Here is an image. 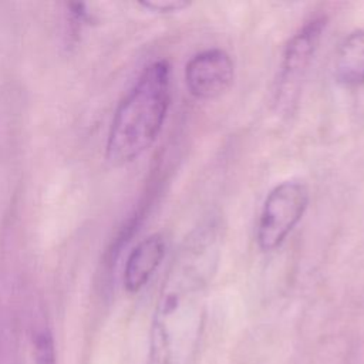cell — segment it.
I'll return each instance as SVG.
<instances>
[{"label": "cell", "mask_w": 364, "mask_h": 364, "mask_svg": "<svg viewBox=\"0 0 364 364\" xmlns=\"http://www.w3.org/2000/svg\"><path fill=\"white\" fill-rule=\"evenodd\" d=\"M218 228L213 220L196 228L175 257L154 314L149 364H191L220 253Z\"/></svg>", "instance_id": "1"}, {"label": "cell", "mask_w": 364, "mask_h": 364, "mask_svg": "<svg viewBox=\"0 0 364 364\" xmlns=\"http://www.w3.org/2000/svg\"><path fill=\"white\" fill-rule=\"evenodd\" d=\"M171 102V67L149 64L118 105L107 141V159L124 165L145 152L159 135Z\"/></svg>", "instance_id": "2"}, {"label": "cell", "mask_w": 364, "mask_h": 364, "mask_svg": "<svg viewBox=\"0 0 364 364\" xmlns=\"http://www.w3.org/2000/svg\"><path fill=\"white\" fill-rule=\"evenodd\" d=\"M310 200L307 186L301 181H283L266 196L256 229V240L263 252L282 246L303 218Z\"/></svg>", "instance_id": "3"}, {"label": "cell", "mask_w": 364, "mask_h": 364, "mask_svg": "<svg viewBox=\"0 0 364 364\" xmlns=\"http://www.w3.org/2000/svg\"><path fill=\"white\" fill-rule=\"evenodd\" d=\"M235 65L222 48H208L195 54L185 67V84L198 100H213L233 82Z\"/></svg>", "instance_id": "4"}, {"label": "cell", "mask_w": 364, "mask_h": 364, "mask_svg": "<svg viewBox=\"0 0 364 364\" xmlns=\"http://www.w3.org/2000/svg\"><path fill=\"white\" fill-rule=\"evenodd\" d=\"M326 24V16H316L310 18L287 43L280 67V94L291 92L297 88L316 54Z\"/></svg>", "instance_id": "5"}, {"label": "cell", "mask_w": 364, "mask_h": 364, "mask_svg": "<svg viewBox=\"0 0 364 364\" xmlns=\"http://www.w3.org/2000/svg\"><path fill=\"white\" fill-rule=\"evenodd\" d=\"M165 255V240L155 233L142 239L129 253L125 270L124 284L128 291H138L146 284L154 272L161 264Z\"/></svg>", "instance_id": "6"}, {"label": "cell", "mask_w": 364, "mask_h": 364, "mask_svg": "<svg viewBox=\"0 0 364 364\" xmlns=\"http://www.w3.org/2000/svg\"><path fill=\"white\" fill-rule=\"evenodd\" d=\"M334 77L344 87L364 85V28L348 33L334 58Z\"/></svg>", "instance_id": "7"}, {"label": "cell", "mask_w": 364, "mask_h": 364, "mask_svg": "<svg viewBox=\"0 0 364 364\" xmlns=\"http://www.w3.org/2000/svg\"><path fill=\"white\" fill-rule=\"evenodd\" d=\"M191 3L183 1V0H159V1H149V3H144L145 7H149L155 11H161V13H173V11H179L183 10L186 7H189Z\"/></svg>", "instance_id": "8"}]
</instances>
